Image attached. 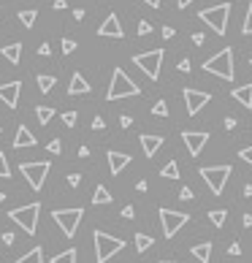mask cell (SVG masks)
<instances>
[{
	"label": "cell",
	"mask_w": 252,
	"mask_h": 263,
	"mask_svg": "<svg viewBox=\"0 0 252 263\" xmlns=\"http://www.w3.org/2000/svg\"><path fill=\"white\" fill-rule=\"evenodd\" d=\"M76 52V41H71V38H62V54H73Z\"/></svg>",
	"instance_id": "e575fe53"
},
{
	"label": "cell",
	"mask_w": 252,
	"mask_h": 263,
	"mask_svg": "<svg viewBox=\"0 0 252 263\" xmlns=\"http://www.w3.org/2000/svg\"><path fill=\"white\" fill-rule=\"evenodd\" d=\"M47 152H51V155H60V152H62V141H60V139L49 141V144H47Z\"/></svg>",
	"instance_id": "836d02e7"
},
{
	"label": "cell",
	"mask_w": 252,
	"mask_h": 263,
	"mask_svg": "<svg viewBox=\"0 0 252 263\" xmlns=\"http://www.w3.org/2000/svg\"><path fill=\"white\" fill-rule=\"evenodd\" d=\"M122 217H125V220H133V217H136V209H133V207H125V209H122Z\"/></svg>",
	"instance_id": "ee69618b"
},
{
	"label": "cell",
	"mask_w": 252,
	"mask_h": 263,
	"mask_svg": "<svg viewBox=\"0 0 252 263\" xmlns=\"http://www.w3.org/2000/svg\"><path fill=\"white\" fill-rule=\"evenodd\" d=\"M228 16H231V3H220V5H211V8H203L201 14H198V19L206 22L217 36H225Z\"/></svg>",
	"instance_id": "3957f363"
},
{
	"label": "cell",
	"mask_w": 252,
	"mask_h": 263,
	"mask_svg": "<svg viewBox=\"0 0 252 263\" xmlns=\"http://www.w3.org/2000/svg\"><path fill=\"white\" fill-rule=\"evenodd\" d=\"M160 176H163V179H179V165H176V160L165 163L163 168H160Z\"/></svg>",
	"instance_id": "cb8c5ba5"
},
{
	"label": "cell",
	"mask_w": 252,
	"mask_h": 263,
	"mask_svg": "<svg viewBox=\"0 0 252 263\" xmlns=\"http://www.w3.org/2000/svg\"><path fill=\"white\" fill-rule=\"evenodd\" d=\"M250 65H252V60H250Z\"/></svg>",
	"instance_id": "6125c7cd"
},
{
	"label": "cell",
	"mask_w": 252,
	"mask_h": 263,
	"mask_svg": "<svg viewBox=\"0 0 252 263\" xmlns=\"http://www.w3.org/2000/svg\"><path fill=\"white\" fill-rule=\"evenodd\" d=\"M25 147H36V136L30 133L27 125H19V130L14 136V150H25Z\"/></svg>",
	"instance_id": "e0dca14e"
},
{
	"label": "cell",
	"mask_w": 252,
	"mask_h": 263,
	"mask_svg": "<svg viewBox=\"0 0 252 263\" xmlns=\"http://www.w3.org/2000/svg\"><path fill=\"white\" fill-rule=\"evenodd\" d=\"M93 204H95V207H101V204H103V207L111 204V193H108L103 185H98V187H95V193H93Z\"/></svg>",
	"instance_id": "7402d4cb"
},
{
	"label": "cell",
	"mask_w": 252,
	"mask_h": 263,
	"mask_svg": "<svg viewBox=\"0 0 252 263\" xmlns=\"http://www.w3.org/2000/svg\"><path fill=\"white\" fill-rule=\"evenodd\" d=\"M65 5H68L65 0H54V8H57V11H62V8H65Z\"/></svg>",
	"instance_id": "11a10c76"
},
{
	"label": "cell",
	"mask_w": 252,
	"mask_h": 263,
	"mask_svg": "<svg viewBox=\"0 0 252 263\" xmlns=\"http://www.w3.org/2000/svg\"><path fill=\"white\" fill-rule=\"evenodd\" d=\"M176 68H179L182 73H190L193 71V65H190V60H187V57H185V60H179V65H176Z\"/></svg>",
	"instance_id": "f35d334b"
},
{
	"label": "cell",
	"mask_w": 252,
	"mask_h": 263,
	"mask_svg": "<svg viewBox=\"0 0 252 263\" xmlns=\"http://www.w3.org/2000/svg\"><path fill=\"white\" fill-rule=\"evenodd\" d=\"M193 44H196V47H201V44H203V33H196V36H193Z\"/></svg>",
	"instance_id": "816d5d0a"
},
{
	"label": "cell",
	"mask_w": 252,
	"mask_h": 263,
	"mask_svg": "<svg viewBox=\"0 0 252 263\" xmlns=\"http://www.w3.org/2000/svg\"><path fill=\"white\" fill-rule=\"evenodd\" d=\"M38 214H41V204H27V207H19V209H11L8 211V217L16 222V225H22V231L25 233H36V228H38Z\"/></svg>",
	"instance_id": "5b68a950"
},
{
	"label": "cell",
	"mask_w": 252,
	"mask_h": 263,
	"mask_svg": "<svg viewBox=\"0 0 252 263\" xmlns=\"http://www.w3.org/2000/svg\"><path fill=\"white\" fill-rule=\"evenodd\" d=\"M36 84H38V90H41V93H51V87L57 84V79L49 76V73H41V76L36 79Z\"/></svg>",
	"instance_id": "d4e9b609"
},
{
	"label": "cell",
	"mask_w": 252,
	"mask_h": 263,
	"mask_svg": "<svg viewBox=\"0 0 252 263\" xmlns=\"http://www.w3.org/2000/svg\"><path fill=\"white\" fill-rule=\"evenodd\" d=\"M133 62L152 79V82H157V76H160V62H163V49H152V52L136 54Z\"/></svg>",
	"instance_id": "ba28073f"
},
{
	"label": "cell",
	"mask_w": 252,
	"mask_h": 263,
	"mask_svg": "<svg viewBox=\"0 0 252 263\" xmlns=\"http://www.w3.org/2000/svg\"><path fill=\"white\" fill-rule=\"evenodd\" d=\"M19 171L25 174V179L30 182L33 190H41L44 182H47V174H49V163L47 160H38V163H22Z\"/></svg>",
	"instance_id": "30bf717a"
},
{
	"label": "cell",
	"mask_w": 252,
	"mask_h": 263,
	"mask_svg": "<svg viewBox=\"0 0 252 263\" xmlns=\"http://www.w3.org/2000/svg\"><path fill=\"white\" fill-rule=\"evenodd\" d=\"M209 98H211L209 93H201V90H193V87H187V90H185L187 114H190V117H196V114L201 111V108H203L206 104H209Z\"/></svg>",
	"instance_id": "7c38bea8"
},
{
	"label": "cell",
	"mask_w": 252,
	"mask_h": 263,
	"mask_svg": "<svg viewBox=\"0 0 252 263\" xmlns=\"http://www.w3.org/2000/svg\"><path fill=\"white\" fill-rule=\"evenodd\" d=\"M174 36H176L174 27H163V38H174Z\"/></svg>",
	"instance_id": "681fc988"
},
{
	"label": "cell",
	"mask_w": 252,
	"mask_h": 263,
	"mask_svg": "<svg viewBox=\"0 0 252 263\" xmlns=\"http://www.w3.org/2000/svg\"><path fill=\"white\" fill-rule=\"evenodd\" d=\"M203 71L233 82V76H236V68H233V49H220L214 57H209V60L203 62Z\"/></svg>",
	"instance_id": "7a4b0ae2"
},
{
	"label": "cell",
	"mask_w": 252,
	"mask_h": 263,
	"mask_svg": "<svg viewBox=\"0 0 252 263\" xmlns=\"http://www.w3.org/2000/svg\"><path fill=\"white\" fill-rule=\"evenodd\" d=\"M242 33H244V36H252V3H250V8H247V16H244Z\"/></svg>",
	"instance_id": "1f68e13d"
},
{
	"label": "cell",
	"mask_w": 252,
	"mask_h": 263,
	"mask_svg": "<svg viewBox=\"0 0 252 263\" xmlns=\"http://www.w3.org/2000/svg\"><path fill=\"white\" fill-rule=\"evenodd\" d=\"M90 93V84L82 73H73L71 76V84H68V95H87Z\"/></svg>",
	"instance_id": "d6986e66"
},
{
	"label": "cell",
	"mask_w": 252,
	"mask_h": 263,
	"mask_svg": "<svg viewBox=\"0 0 252 263\" xmlns=\"http://www.w3.org/2000/svg\"><path fill=\"white\" fill-rule=\"evenodd\" d=\"M0 52H3V57H5L8 62H14V65H16V62L22 60V44H19V41H16V44H8V47H3Z\"/></svg>",
	"instance_id": "ffe728a7"
},
{
	"label": "cell",
	"mask_w": 252,
	"mask_h": 263,
	"mask_svg": "<svg viewBox=\"0 0 252 263\" xmlns=\"http://www.w3.org/2000/svg\"><path fill=\"white\" fill-rule=\"evenodd\" d=\"M182 141H185L187 152H190L193 158H198L203 152V147L209 144V133H206V130H185V133H182Z\"/></svg>",
	"instance_id": "8fae6325"
},
{
	"label": "cell",
	"mask_w": 252,
	"mask_h": 263,
	"mask_svg": "<svg viewBox=\"0 0 252 263\" xmlns=\"http://www.w3.org/2000/svg\"><path fill=\"white\" fill-rule=\"evenodd\" d=\"M0 130H3V128H0Z\"/></svg>",
	"instance_id": "be15d7a7"
},
{
	"label": "cell",
	"mask_w": 252,
	"mask_h": 263,
	"mask_svg": "<svg viewBox=\"0 0 252 263\" xmlns=\"http://www.w3.org/2000/svg\"><path fill=\"white\" fill-rule=\"evenodd\" d=\"M152 244H154V239H152V236H147V233H136V250H139V253L150 250Z\"/></svg>",
	"instance_id": "4316f807"
},
{
	"label": "cell",
	"mask_w": 252,
	"mask_h": 263,
	"mask_svg": "<svg viewBox=\"0 0 252 263\" xmlns=\"http://www.w3.org/2000/svg\"><path fill=\"white\" fill-rule=\"evenodd\" d=\"M19 95H22V82L0 84V101H3L8 108H16V104H19Z\"/></svg>",
	"instance_id": "5bb4252c"
},
{
	"label": "cell",
	"mask_w": 252,
	"mask_h": 263,
	"mask_svg": "<svg viewBox=\"0 0 252 263\" xmlns=\"http://www.w3.org/2000/svg\"><path fill=\"white\" fill-rule=\"evenodd\" d=\"M3 201H5V193H3V190H0V204H3Z\"/></svg>",
	"instance_id": "91938a15"
},
{
	"label": "cell",
	"mask_w": 252,
	"mask_h": 263,
	"mask_svg": "<svg viewBox=\"0 0 252 263\" xmlns=\"http://www.w3.org/2000/svg\"><path fill=\"white\" fill-rule=\"evenodd\" d=\"M38 54H41V57H49V54H51V47H49V44H41V47H38Z\"/></svg>",
	"instance_id": "f6af8a7d"
},
{
	"label": "cell",
	"mask_w": 252,
	"mask_h": 263,
	"mask_svg": "<svg viewBox=\"0 0 252 263\" xmlns=\"http://www.w3.org/2000/svg\"><path fill=\"white\" fill-rule=\"evenodd\" d=\"M93 130H106V119H103V117H95V119H93Z\"/></svg>",
	"instance_id": "ab89813d"
},
{
	"label": "cell",
	"mask_w": 252,
	"mask_h": 263,
	"mask_svg": "<svg viewBox=\"0 0 252 263\" xmlns=\"http://www.w3.org/2000/svg\"><path fill=\"white\" fill-rule=\"evenodd\" d=\"M139 141H141V147H144V155L147 158H154V155H157V150L163 147V136H152V133H144Z\"/></svg>",
	"instance_id": "2e32d148"
},
{
	"label": "cell",
	"mask_w": 252,
	"mask_h": 263,
	"mask_svg": "<svg viewBox=\"0 0 252 263\" xmlns=\"http://www.w3.org/2000/svg\"><path fill=\"white\" fill-rule=\"evenodd\" d=\"M125 165H130V155H125V152H117V150L108 152V171H111L114 176L122 174Z\"/></svg>",
	"instance_id": "9a60e30c"
},
{
	"label": "cell",
	"mask_w": 252,
	"mask_h": 263,
	"mask_svg": "<svg viewBox=\"0 0 252 263\" xmlns=\"http://www.w3.org/2000/svg\"><path fill=\"white\" fill-rule=\"evenodd\" d=\"M51 263H76V250H65V253L54 255Z\"/></svg>",
	"instance_id": "f546056e"
},
{
	"label": "cell",
	"mask_w": 252,
	"mask_h": 263,
	"mask_svg": "<svg viewBox=\"0 0 252 263\" xmlns=\"http://www.w3.org/2000/svg\"><path fill=\"white\" fill-rule=\"evenodd\" d=\"M119 125H122V128H128V125H133V117H128V114H125V117H119Z\"/></svg>",
	"instance_id": "c3c4849f"
},
{
	"label": "cell",
	"mask_w": 252,
	"mask_h": 263,
	"mask_svg": "<svg viewBox=\"0 0 252 263\" xmlns=\"http://www.w3.org/2000/svg\"><path fill=\"white\" fill-rule=\"evenodd\" d=\"M231 98L239 101L244 108H252V82H250V84H242V87H236V90L231 93Z\"/></svg>",
	"instance_id": "ac0fdd59"
},
{
	"label": "cell",
	"mask_w": 252,
	"mask_h": 263,
	"mask_svg": "<svg viewBox=\"0 0 252 263\" xmlns=\"http://www.w3.org/2000/svg\"><path fill=\"white\" fill-rule=\"evenodd\" d=\"M152 114L154 117H168V104H165V101H157V104L152 106Z\"/></svg>",
	"instance_id": "4dcf8cb0"
},
{
	"label": "cell",
	"mask_w": 252,
	"mask_h": 263,
	"mask_svg": "<svg viewBox=\"0 0 252 263\" xmlns=\"http://www.w3.org/2000/svg\"><path fill=\"white\" fill-rule=\"evenodd\" d=\"M231 165H206V168H201V179L209 185V190L214 193V196H220L222 190H225V182L231 179Z\"/></svg>",
	"instance_id": "52a82bcc"
},
{
	"label": "cell",
	"mask_w": 252,
	"mask_h": 263,
	"mask_svg": "<svg viewBox=\"0 0 252 263\" xmlns=\"http://www.w3.org/2000/svg\"><path fill=\"white\" fill-rule=\"evenodd\" d=\"M187 220H190V214H185V211H176V209H160V225H163L165 239L176 236V231H179L182 225H187Z\"/></svg>",
	"instance_id": "9c48e42d"
},
{
	"label": "cell",
	"mask_w": 252,
	"mask_h": 263,
	"mask_svg": "<svg viewBox=\"0 0 252 263\" xmlns=\"http://www.w3.org/2000/svg\"><path fill=\"white\" fill-rule=\"evenodd\" d=\"M14 263H44V250L41 247H33L27 255H22L19 261H14Z\"/></svg>",
	"instance_id": "603a6c76"
},
{
	"label": "cell",
	"mask_w": 252,
	"mask_h": 263,
	"mask_svg": "<svg viewBox=\"0 0 252 263\" xmlns=\"http://www.w3.org/2000/svg\"><path fill=\"white\" fill-rule=\"evenodd\" d=\"M150 33H152V25L141 19V22H139V36H150Z\"/></svg>",
	"instance_id": "8d00e7d4"
},
{
	"label": "cell",
	"mask_w": 252,
	"mask_h": 263,
	"mask_svg": "<svg viewBox=\"0 0 252 263\" xmlns=\"http://www.w3.org/2000/svg\"><path fill=\"white\" fill-rule=\"evenodd\" d=\"M11 171H8V160H5V155L0 152V179H8Z\"/></svg>",
	"instance_id": "d6a6232c"
},
{
	"label": "cell",
	"mask_w": 252,
	"mask_h": 263,
	"mask_svg": "<svg viewBox=\"0 0 252 263\" xmlns=\"http://www.w3.org/2000/svg\"><path fill=\"white\" fill-rule=\"evenodd\" d=\"M136 190H139V193H147V190H150V185H147V179H141L139 185H136Z\"/></svg>",
	"instance_id": "f907efd6"
},
{
	"label": "cell",
	"mask_w": 252,
	"mask_h": 263,
	"mask_svg": "<svg viewBox=\"0 0 252 263\" xmlns=\"http://www.w3.org/2000/svg\"><path fill=\"white\" fill-rule=\"evenodd\" d=\"M244 196L252 198V185H244Z\"/></svg>",
	"instance_id": "680465c9"
},
{
	"label": "cell",
	"mask_w": 252,
	"mask_h": 263,
	"mask_svg": "<svg viewBox=\"0 0 252 263\" xmlns=\"http://www.w3.org/2000/svg\"><path fill=\"white\" fill-rule=\"evenodd\" d=\"M36 117H38V122L41 125H47L51 117H54V108L51 106H36Z\"/></svg>",
	"instance_id": "484cf974"
},
{
	"label": "cell",
	"mask_w": 252,
	"mask_h": 263,
	"mask_svg": "<svg viewBox=\"0 0 252 263\" xmlns=\"http://www.w3.org/2000/svg\"><path fill=\"white\" fill-rule=\"evenodd\" d=\"M242 222H244V228H252V214H244Z\"/></svg>",
	"instance_id": "db71d44e"
},
{
	"label": "cell",
	"mask_w": 252,
	"mask_h": 263,
	"mask_svg": "<svg viewBox=\"0 0 252 263\" xmlns=\"http://www.w3.org/2000/svg\"><path fill=\"white\" fill-rule=\"evenodd\" d=\"M84 217V209H54L51 211V220L57 222V228H60L65 236H73V233L79 231V222H82Z\"/></svg>",
	"instance_id": "8992f818"
},
{
	"label": "cell",
	"mask_w": 252,
	"mask_h": 263,
	"mask_svg": "<svg viewBox=\"0 0 252 263\" xmlns=\"http://www.w3.org/2000/svg\"><path fill=\"white\" fill-rule=\"evenodd\" d=\"M190 3H193V0H176V5H179V8H187Z\"/></svg>",
	"instance_id": "6f0895ef"
},
{
	"label": "cell",
	"mask_w": 252,
	"mask_h": 263,
	"mask_svg": "<svg viewBox=\"0 0 252 263\" xmlns=\"http://www.w3.org/2000/svg\"><path fill=\"white\" fill-rule=\"evenodd\" d=\"M98 36L101 38H125V30H122V25H119L117 14H108L106 19H103V25L98 27Z\"/></svg>",
	"instance_id": "4fadbf2b"
},
{
	"label": "cell",
	"mask_w": 252,
	"mask_h": 263,
	"mask_svg": "<svg viewBox=\"0 0 252 263\" xmlns=\"http://www.w3.org/2000/svg\"><path fill=\"white\" fill-rule=\"evenodd\" d=\"M0 239H3V244H5V247H11V244H14V233H11V231L0 233Z\"/></svg>",
	"instance_id": "60d3db41"
},
{
	"label": "cell",
	"mask_w": 252,
	"mask_h": 263,
	"mask_svg": "<svg viewBox=\"0 0 252 263\" xmlns=\"http://www.w3.org/2000/svg\"><path fill=\"white\" fill-rule=\"evenodd\" d=\"M147 5H150V8H160V0H144Z\"/></svg>",
	"instance_id": "9f6ffc18"
},
{
	"label": "cell",
	"mask_w": 252,
	"mask_h": 263,
	"mask_svg": "<svg viewBox=\"0 0 252 263\" xmlns=\"http://www.w3.org/2000/svg\"><path fill=\"white\" fill-rule=\"evenodd\" d=\"M236 117H225V130H233V128H236Z\"/></svg>",
	"instance_id": "7dc6e473"
},
{
	"label": "cell",
	"mask_w": 252,
	"mask_h": 263,
	"mask_svg": "<svg viewBox=\"0 0 252 263\" xmlns=\"http://www.w3.org/2000/svg\"><path fill=\"white\" fill-rule=\"evenodd\" d=\"M68 185L79 187V185H82V174H71V176H68Z\"/></svg>",
	"instance_id": "b9f144b4"
},
{
	"label": "cell",
	"mask_w": 252,
	"mask_h": 263,
	"mask_svg": "<svg viewBox=\"0 0 252 263\" xmlns=\"http://www.w3.org/2000/svg\"><path fill=\"white\" fill-rule=\"evenodd\" d=\"M93 239H95V258H98V263L111 261V255H117L119 250H125V242L117 239V236H111V233L95 231Z\"/></svg>",
	"instance_id": "277c9868"
},
{
	"label": "cell",
	"mask_w": 252,
	"mask_h": 263,
	"mask_svg": "<svg viewBox=\"0 0 252 263\" xmlns=\"http://www.w3.org/2000/svg\"><path fill=\"white\" fill-rule=\"evenodd\" d=\"M225 217H228V211H225V209H214V211H209V220H211V225H214V228H222V225H225Z\"/></svg>",
	"instance_id": "83f0119b"
},
{
	"label": "cell",
	"mask_w": 252,
	"mask_h": 263,
	"mask_svg": "<svg viewBox=\"0 0 252 263\" xmlns=\"http://www.w3.org/2000/svg\"><path fill=\"white\" fill-rule=\"evenodd\" d=\"M73 19L82 22V19H84V8H76V11H73Z\"/></svg>",
	"instance_id": "f5cc1de1"
},
{
	"label": "cell",
	"mask_w": 252,
	"mask_h": 263,
	"mask_svg": "<svg viewBox=\"0 0 252 263\" xmlns=\"http://www.w3.org/2000/svg\"><path fill=\"white\" fill-rule=\"evenodd\" d=\"M141 87L133 82V79L128 76V73L122 71V68H114L111 73V84H108V93L106 98L108 101H119V98H133V95H139Z\"/></svg>",
	"instance_id": "6da1fadb"
},
{
	"label": "cell",
	"mask_w": 252,
	"mask_h": 263,
	"mask_svg": "<svg viewBox=\"0 0 252 263\" xmlns=\"http://www.w3.org/2000/svg\"><path fill=\"white\" fill-rule=\"evenodd\" d=\"M160 263H176V261H165V258H163V261H160Z\"/></svg>",
	"instance_id": "94428289"
},
{
	"label": "cell",
	"mask_w": 252,
	"mask_h": 263,
	"mask_svg": "<svg viewBox=\"0 0 252 263\" xmlns=\"http://www.w3.org/2000/svg\"><path fill=\"white\" fill-rule=\"evenodd\" d=\"M179 198H182V201H193V190H190V187H182Z\"/></svg>",
	"instance_id": "7bdbcfd3"
},
{
	"label": "cell",
	"mask_w": 252,
	"mask_h": 263,
	"mask_svg": "<svg viewBox=\"0 0 252 263\" xmlns=\"http://www.w3.org/2000/svg\"><path fill=\"white\" fill-rule=\"evenodd\" d=\"M36 19H38V14H36V11H33V8H27V11H19V22H22V25H25V27H33V25H36Z\"/></svg>",
	"instance_id": "f1b7e54d"
},
{
	"label": "cell",
	"mask_w": 252,
	"mask_h": 263,
	"mask_svg": "<svg viewBox=\"0 0 252 263\" xmlns=\"http://www.w3.org/2000/svg\"><path fill=\"white\" fill-rule=\"evenodd\" d=\"M190 253H193V258H198L201 263H209V261H211V244H209V242L196 244V247H193Z\"/></svg>",
	"instance_id": "44dd1931"
},
{
	"label": "cell",
	"mask_w": 252,
	"mask_h": 263,
	"mask_svg": "<svg viewBox=\"0 0 252 263\" xmlns=\"http://www.w3.org/2000/svg\"><path fill=\"white\" fill-rule=\"evenodd\" d=\"M62 122H65L68 128H73V125H76V111H65L62 114Z\"/></svg>",
	"instance_id": "d590c367"
},
{
	"label": "cell",
	"mask_w": 252,
	"mask_h": 263,
	"mask_svg": "<svg viewBox=\"0 0 252 263\" xmlns=\"http://www.w3.org/2000/svg\"><path fill=\"white\" fill-rule=\"evenodd\" d=\"M228 253H231V255H242V244H239V242H233L231 247H228Z\"/></svg>",
	"instance_id": "bcb514c9"
},
{
	"label": "cell",
	"mask_w": 252,
	"mask_h": 263,
	"mask_svg": "<svg viewBox=\"0 0 252 263\" xmlns=\"http://www.w3.org/2000/svg\"><path fill=\"white\" fill-rule=\"evenodd\" d=\"M239 158H242L244 163L252 165V147H247V150H239Z\"/></svg>",
	"instance_id": "74e56055"
}]
</instances>
